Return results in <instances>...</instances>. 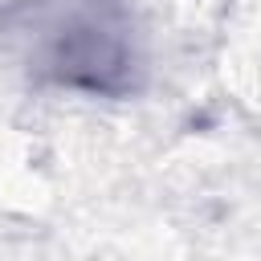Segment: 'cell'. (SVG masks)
<instances>
[{
  "label": "cell",
  "instance_id": "cell-1",
  "mask_svg": "<svg viewBox=\"0 0 261 261\" xmlns=\"http://www.w3.org/2000/svg\"><path fill=\"white\" fill-rule=\"evenodd\" d=\"M53 65L65 82L73 86H90V90H118L126 77V45L118 33H110L106 24L82 20L77 29H69L57 49H53Z\"/></svg>",
  "mask_w": 261,
  "mask_h": 261
}]
</instances>
